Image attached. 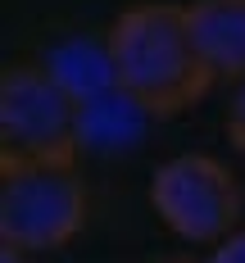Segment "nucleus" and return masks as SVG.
<instances>
[{"label": "nucleus", "instance_id": "obj_2", "mask_svg": "<svg viewBox=\"0 0 245 263\" xmlns=\"http://www.w3.org/2000/svg\"><path fill=\"white\" fill-rule=\"evenodd\" d=\"M86 105L46 59H14L0 73V168L78 163Z\"/></svg>", "mask_w": 245, "mask_h": 263}, {"label": "nucleus", "instance_id": "obj_3", "mask_svg": "<svg viewBox=\"0 0 245 263\" xmlns=\"http://www.w3.org/2000/svg\"><path fill=\"white\" fill-rule=\"evenodd\" d=\"M150 209L186 245H218L241 227L245 191L222 159L182 150L150 173Z\"/></svg>", "mask_w": 245, "mask_h": 263}, {"label": "nucleus", "instance_id": "obj_6", "mask_svg": "<svg viewBox=\"0 0 245 263\" xmlns=\"http://www.w3.org/2000/svg\"><path fill=\"white\" fill-rule=\"evenodd\" d=\"M227 141L245 155V82H236V91L227 100Z\"/></svg>", "mask_w": 245, "mask_h": 263}, {"label": "nucleus", "instance_id": "obj_8", "mask_svg": "<svg viewBox=\"0 0 245 263\" xmlns=\"http://www.w3.org/2000/svg\"><path fill=\"white\" fill-rule=\"evenodd\" d=\"M27 250H18V245H9V240H0V263H23Z\"/></svg>", "mask_w": 245, "mask_h": 263}, {"label": "nucleus", "instance_id": "obj_5", "mask_svg": "<svg viewBox=\"0 0 245 263\" xmlns=\"http://www.w3.org/2000/svg\"><path fill=\"white\" fill-rule=\"evenodd\" d=\"M191 32L218 82H245V0H191Z\"/></svg>", "mask_w": 245, "mask_h": 263}, {"label": "nucleus", "instance_id": "obj_1", "mask_svg": "<svg viewBox=\"0 0 245 263\" xmlns=\"http://www.w3.org/2000/svg\"><path fill=\"white\" fill-rule=\"evenodd\" d=\"M114 86L145 118H173L204 100L214 68L191 32L186 5L173 0H136L105 32Z\"/></svg>", "mask_w": 245, "mask_h": 263}, {"label": "nucleus", "instance_id": "obj_9", "mask_svg": "<svg viewBox=\"0 0 245 263\" xmlns=\"http://www.w3.org/2000/svg\"><path fill=\"white\" fill-rule=\"evenodd\" d=\"M145 263H204V259H195V254H150Z\"/></svg>", "mask_w": 245, "mask_h": 263}, {"label": "nucleus", "instance_id": "obj_4", "mask_svg": "<svg viewBox=\"0 0 245 263\" xmlns=\"http://www.w3.org/2000/svg\"><path fill=\"white\" fill-rule=\"evenodd\" d=\"M91 195L78 163L0 168V240L27 254L59 250L86 227Z\"/></svg>", "mask_w": 245, "mask_h": 263}, {"label": "nucleus", "instance_id": "obj_7", "mask_svg": "<svg viewBox=\"0 0 245 263\" xmlns=\"http://www.w3.org/2000/svg\"><path fill=\"white\" fill-rule=\"evenodd\" d=\"M204 263H245V222L232 236H222L218 245H209V259Z\"/></svg>", "mask_w": 245, "mask_h": 263}]
</instances>
